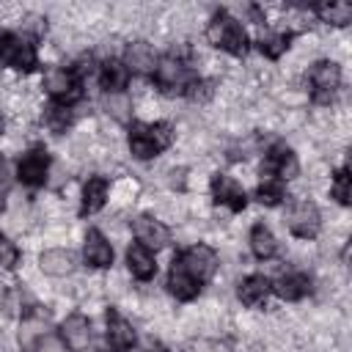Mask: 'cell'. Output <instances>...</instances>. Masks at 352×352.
<instances>
[{
	"instance_id": "1",
	"label": "cell",
	"mask_w": 352,
	"mask_h": 352,
	"mask_svg": "<svg viewBox=\"0 0 352 352\" xmlns=\"http://www.w3.org/2000/svg\"><path fill=\"white\" fill-rule=\"evenodd\" d=\"M206 38H209V44L226 50V52L234 55V58H242V55L250 50V41H248L245 28H242L239 19H234L228 11H217V14L212 16V22L206 25Z\"/></svg>"
},
{
	"instance_id": "2",
	"label": "cell",
	"mask_w": 352,
	"mask_h": 352,
	"mask_svg": "<svg viewBox=\"0 0 352 352\" xmlns=\"http://www.w3.org/2000/svg\"><path fill=\"white\" fill-rule=\"evenodd\" d=\"M173 140V129L165 121L157 124H132L129 129V151L138 160H151L160 151H165Z\"/></svg>"
},
{
	"instance_id": "3",
	"label": "cell",
	"mask_w": 352,
	"mask_h": 352,
	"mask_svg": "<svg viewBox=\"0 0 352 352\" xmlns=\"http://www.w3.org/2000/svg\"><path fill=\"white\" fill-rule=\"evenodd\" d=\"M198 286H204L214 272H217V253L209 248V245H190L187 250H182L176 258H173Z\"/></svg>"
},
{
	"instance_id": "4",
	"label": "cell",
	"mask_w": 352,
	"mask_h": 352,
	"mask_svg": "<svg viewBox=\"0 0 352 352\" xmlns=\"http://www.w3.org/2000/svg\"><path fill=\"white\" fill-rule=\"evenodd\" d=\"M0 63L16 69V72H30L36 66V44L28 36L16 33H3V47H0Z\"/></svg>"
},
{
	"instance_id": "5",
	"label": "cell",
	"mask_w": 352,
	"mask_h": 352,
	"mask_svg": "<svg viewBox=\"0 0 352 352\" xmlns=\"http://www.w3.org/2000/svg\"><path fill=\"white\" fill-rule=\"evenodd\" d=\"M154 80L157 85L165 91V94H184L187 85H190V72H187V63L176 55H165L157 60V69H154Z\"/></svg>"
},
{
	"instance_id": "6",
	"label": "cell",
	"mask_w": 352,
	"mask_h": 352,
	"mask_svg": "<svg viewBox=\"0 0 352 352\" xmlns=\"http://www.w3.org/2000/svg\"><path fill=\"white\" fill-rule=\"evenodd\" d=\"M44 88L58 104H72L82 96V85H80L77 74L72 69H63V66H55L44 74Z\"/></svg>"
},
{
	"instance_id": "7",
	"label": "cell",
	"mask_w": 352,
	"mask_h": 352,
	"mask_svg": "<svg viewBox=\"0 0 352 352\" xmlns=\"http://www.w3.org/2000/svg\"><path fill=\"white\" fill-rule=\"evenodd\" d=\"M286 226L294 236L300 239H314L322 228V217H319V209L314 201H297L292 204L289 214H286Z\"/></svg>"
},
{
	"instance_id": "8",
	"label": "cell",
	"mask_w": 352,
	"mask_h": 352,
	"mask_svg": "<svg viewBox=\"0 0 352 352\" xmlns=\"http://www.w3.org/2000/svg\"><path fill=\"white\" fill-rule=\"evenodd\" d=\"M311 85H314L311 99L316 104H330L333 94L341 85V69H338V63H333V60L314 63V69H311Z\"/></svg>"
},
{
	"instance_id": "9",
	"label": "cell",
	"mask_w": 352,
	"mask_h": 352,
	"mask_svg": "<svg viewBox=\"0 0 352 352\" xmlns=\"http://www.w3.org/2000/svg\"><path fill=\"white\" fill-rule=\"evenodd\" d=\"M47 173H50V154L44 146H33L28 154H22V160L16 165V176L22 184L38 187L47 182Z\"/></svg>"
},
{
	"instance_id": "10",
	"label": "cell",
	"mask_w": 352,
	"mask_h": 352,
	"mask_svg": "<svg viewBox=\"0 0 352 352\" xmlns=\"http://www.w3.org/2000/svg\"><path fill=\"white\" fill-rule=\"evenodd\" d=\"M300 173V162L294 157V151L283 143H275L270 151H267V160H264V176H272L278 182H289Z\"/></svg>"
},
{
	"instance_id": "11",
	"label": "cell",
	"mask_w": 352,
	"mask_h": 352,
	"mask_svg": "<svg viewBox=\"0 0 352 352\" xmlns=\"http://www.w3.org/2000/svg\"><path fill=\"white\" fill-rule=\"evenodd\" d=\"M132 231H135L138 242H140L143 248H148L151 253H154V250H162V248L170 242V231H168L160 220H154L151 214H140V217H135Z\"/></svg>"
},
{
	"instance_id": "12",
	"label": "cell",
	"mask_w": 352,
	"mask_h": 352,
	"mask_svg": "<svg viewBox=\"0 0 352 352\" xmlns=\"http://www.w3.org/2000/svg\"><path fill=\"white\" fill-rule=\"evenodd\" d=\"M212 198H214L220 206H228L231 212H242L245 204H248V195H245V190L239 187V182L231 179V176H226V173H217V176L212 179Z\"/></svg>"
},
{
	"instance_id": "13",
	"label": "cell",
	"mask_w": 352,
	"mask_h": 352,
	"mask_svg": "<svg viewBox=\"0 0 352 352\" xmlns=\"http://www.w3.org/2000/svg\"><path fill=\"white\" fill-rule=\"evenodd\" d=\"M157 52H154V47L148 44V41H132L126 50H124V66H126V72H132V74H154V69H157Z\"/></svg>"
},
{
	"instance_id": "14",
	"label": "cell",
	"mask_w": 352,
	"mask_h": 352,
	"mask_svg": "<svg viewBox=\"0 0 352 352\" xmlns=\"http://www.w3.org/2000/svg\"><path fill=\"white\" fill-rule=\"evenodd\" d=\"M135 346V330L132 324L118 314V311H107V349L110 352H129Z\"/></svg>"
},
{
	"instance_id": "15",
	"label": "cell",
	"mask_w": 352,
	"mask_h": 352,
	"mask_svg": "<svg viewBox=\"0 0 352 352\" xmlns=\"http://www.w3.org/2000/svg\"><path fill=\"white\" fill-rule=\"evenodd\" d=\"M60 341H63L69 349H74V352L88 349V344H91V322H88L82 314L66 316L63 324H60Z\"/></svg>"
},
{
	"instance_id": "16",
	"label": "cell",
	"mask_w": 352,
	"mask_h": 352,
	"mask_svg": "<svg viewBox=\"0 0 352 352\" xmlns=\"http://www.w3.org/2000/svg\"><path fill=\"white\" fill-rule=\"evenodd\" d=\"M82 258H85V264H88V267H96V270H102V267H110V264H113V248H110V242H107V236H104L102 231L91 228V231L85 234Z\"/></svg>"
},
{
	"instance_id": "17",
	"label": "cell",
	"mask_w": 352,
	"mask_h": 352,
	"mask_svg": "<svg viewBox=\"0 0 352 352\" xmlns=\"http://www.w3.org/2000/svg\"><path fill=\"white\" fill-rule=\"evenodd\" d=\"M126 267L138 280H151L157 275V261L154 253L148 248H143L140 242H132L126 248Z\"/></svg>"
},
{
	"instance_id": "18",
	"label": "cell",
	"mask_w": 352,
	"mask_h": 352,
	"mask_svg": "<svg viewBox=\"0 0 352 352\" xmlns=\"http://www.w3.org/2000/svg\"><path fill=\"white\" fill-rule=\"evenodd\" d=\"M272 292H275L280 300H289V302L302 300V297L311 292V278L302 275V272H286V275H280V278L272 283Z\"/></svg>"
},
{
	"instance_id": "19",
	"label": "cell",
	"mask_w": 352,
	"mask_h": 352,
	"mask_svg": "<svg viewBox=\"0 0 352 352\" xmlns=\"http://www.w3.org/2000/svg\"><path fill=\"white\" fill-rule=\"evenodd\" d=\"M270 294H272V283H270V278H264V275H248V278L239 283V300H242L248 308L264 305Z\"/></svg>"
},
{
	"instance_id": "20",
	"label": "cell",
	"mask_w": 352,
	"mask_h": 352,
	"mask_svg": "<svg viewBox=\"0 0 352 352\" xmlns=\"http://www.w3.org/2000/svg\"><path fill=\"white\" fill-rule=\"evenodd\" d=\"M99 85L107 91V94H124V88H126V82H129V72H126V66L121 63V60H113V58H107L102 66H99Z\"/></svg>"
},
{
	"instance_id": "21",
	"label": "cell",
	"mask_w": 352,
	"mask_h": 352,
	"mask_svg": "<svg viewBox=\"0 0 352 352\" xmlns=\"http://www.w3.org/2000/svg\"><path fill=\"white\" fill-rule=\"evenodd\" d=\"M38 267H41V272H47L52 278H63L74 270V256L63 248H50L38 256Z\"/></svg>"
},
{
	"instance_id": "22",
	"label": "cell",
	"mask_w": 352,
	"mask_h": 352,
	"mask_svg": "<svg viewBox=\"0 0 352 352\" xmlns=\"http://www.w3.org/2000/svg\"><path fill=\"white\" fill-rule=\"evenodd\" d=\"M107 201V179L104 176H91L82 187V204H80V214H94L104 206Z\"/></svg>"
},
{
	"instance_id": "23",
	"label": "cell",
	"mask_w": 352,
	"mask_h": 352,
	"mask_svg": "<svg viewBox=\"0 0 352 352\" xmlns=\"http://www.w3.org/2000/svg\"><path fill=\"white\" fill-rule=\"evenodd\" d=\"M168 292H170L176 300H184V302H187V300H192V297L201 292V286L173 261V264H170V272H168Z\"/></svg>"
},
{
	"instance_id": "24",
	"label": "cell",
	"mask_w": 352,
	"mask_h": 352,
	"mask_svg": "<svg viewBox=\"0 0 352 352\" xmlns=\"http://www.w3.org/2000/svg\"><path fill=\"white\" fill-rule=\"evenodd\" d=\"M250 250L261 261H267V258H272L278 253V239H275V234L264 223H256L250 228Z\"/></svg>"
},
{
	"instance_id": "25",
	"label": "cell",
	"mask_w": 352,
	"mask_h": 352,
	"mask_svg": "<svg viewBox=\"0 0 352 352\" xmlns=\"http://www.w3.org/2000/svg\"><path fill=\"white\" fill-rule=\"evenodd\" d=\"M289 41H292V33L289 30H261L258 38H256L261 55H267L272 60H278L289 50Z\"/></svg>"
},
{
	"instance_id": "26",
	"label": "cell",
	"mask_w": 352,
	"mask_h": 352,
	"mask_svg": "<svg viewBox=\"0 0 352 352\" xmlns=\"http://www.w3.org/2000/svg\"><path fill=\"white\" fill-rule=\"evenodd\" d=\"M314 14L322 19V22H330V25H349L352 19V6L349 3H316L314 6Z\"/></svg>"
},
{
	"instance_id": "27",
	"label": "cell",
	"mask_w": 352,
	"mask_h": 352,
	"mask_svg": "<svg viewBox=\"0 0 352 352\" xmlns=\"http://www.w3.org/2000/svg\"><path fill=\"white\" fill-rule=\"evenodd\" d=\"M47 126L52 129V132H66L69 126H72V121H74V110H72V104H50L47 107Z\"/></svg>"
},
{
	"instance_id": "28",
	"label": "cell",
	"mask_w": 352,
	"mask_h": 352,
	"mask_svg": "<svg viewBox=\"0 0 352 352\" xmlns=\"http://www.w3.org/2000/svg\"><path fill=\"white\" fill-rule=\"evenodd\" d=\"M256 198L264 204V206H278L283 201V182L272 179V176H264L261 184L256 187Z\"/></svg>"
},
{
	"instance_id": "29",
	"label": "cell",
	"mask_w": 352,
	"mask_h": 352,
	"mask_svg": "<svg viewBox=\"0 0 352 352\" xmlns=\"http://www.w3.org/2000/svg\"><path fill=\"white\" fill-rule=\"evenodd\" d=\"M104 107L116 121H129V116H132V102L126 94H107Z\"/></svg>"
},
{
	"instance_id": "30",
	"label": "cell",
	"mask_w": 352,
	"mask_h": 352,
	"mask_svg": "<svg viewBox=\"0 0 352 352\" xmlns=\"http://www.w3.org/2000/svg\"><path fill=\"white\" fill-rule=\"evenodd\" d=\"M330 192H333V198H336L338 204H344V206L349 204V198H352V179H349V168H341V170L336 173Z\"/></svg>"
},
{
	"instance_id": "31",
	"label": "cell",
	"mask_w": 352,
	"mask_h": 352,
	"mask_svg": "<svg viewBox=\"0 0 352 352\" xmlns=\"http://www.w3.org/2000/svg\"><path fill=\"white\" fill-rule=\"evenodd\" d=\"M19 264V248L14 239H8L6 234H0V267L3 270H14Z\"/></svg>"
},
{
	"instance_id": "32",
	"label": "cell",
	"mask_w": 352,
	"mask_h": 352,
	"mask_svg": "<svg viewBox=\"0 0 352 352\" xmlns=\"http://www.w3.org/2000/svg\"><path fill=\"white\" fill-rule=\"evenodd\" d=\"M212 94H214V88H212L209 80H190V85H187V91H184V96H187L190 102H209Z\"/></svg>"
},
{
	"instance_id": "33",
	"label": "cell",
	"mask_w": 352,
	"mask_h": 352,
	"mask_svg": "<svg viewBox=\"0 0 352 352\" xmlns=\"http://www.w3.org/2000/svg\"><path fill=\"white\" fill-rule=\"evenodd\" d=\"M36 344H38V352H66V344L52 336H41Z\"/></svg>"
},
{
	"instance_id": "34",
	"label": "cell",
	"mask_w": 352,
	"mask_h": 352,
	"mask_svg": "<svg viewBox=\"0 0 352 352\" xmlns=\"http://www.w3.org/2000/svg\"><path fill=\"white\" fill-rule=\"evenodd\" d=\"M8 187H11V173H8V162H6L3 157H0V201L6 198Z\"/></svg>"
},
{
	"instance_id": "35",
	"label": "cell",
	"mask_w": 352,
	"mask_h": 352,
	"mask_svg": "<svg viewBox=\"0 0 352 352\" xmlns=\"http://www.w3.org/2000/svg\"><path fill=\"white\" fill-rule=\"evenodd\" d=\"M85 352H110L107 346H91V349H85Z\"/></svg>"
},
{
	"instance_id": "36",
	"label": "cell",
	"mask_w": 352,
	"mask_h": 352,
	"mask_svg": "<svg viewBox=\"0 0 352 352\" xmlns=\"http://www.w3.org/2000/svg\"><path fill=\"white\" fill-rule=\"evenodd\" d=\"M148 352H165V349H162L160 344H154V346H148Z\"/></svg>"
},
{
	"instance_id": "37",
	"label": "cell",
	"mask_w": 352,
	"mask_h": 352,
	"mask_svg": "<svg viewBox=\"0 0 352 352\" xmlns=\"http://www.w3.org/2000/svg\"><path fill=\"white\" fill-rule=\"evenodd\" d=\"M3 129H6V121H3V116H0V135H3Z\"/></svg>"
},
{
	"instance_id": "38",
	"label": "cell",
	"mask_w": 352,
	"mask_h": 352,
	"mask_svg": "<svg viewBox=\"0 0 352 352\" xmlns=\"http://www.w3.org/2000/svg\"><path fill=\"white\" fill-rule=\"evenodd\" d=\"M0 47H3V33H0Z\"/></svg>"
}]
</instances>
